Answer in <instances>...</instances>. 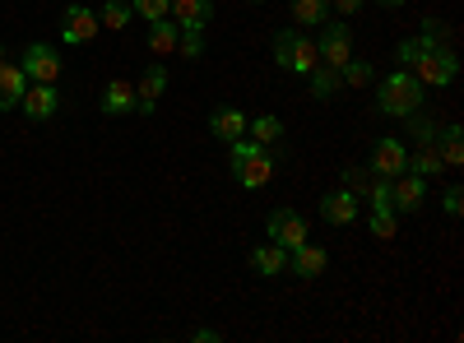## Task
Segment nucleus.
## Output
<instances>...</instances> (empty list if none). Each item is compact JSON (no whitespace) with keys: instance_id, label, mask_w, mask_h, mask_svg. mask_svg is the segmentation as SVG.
Instances as JSON below:
<instances>
[{"instance_id":"f257e3e1","label":"nucleus","mask_w":464,"mask_h":343,"mask_svg":"<svg viewBox=\"0 0 464 343\" xmlns=\"http://www.w3.org/2000/svg\"><path fill=\"white\" fill-rule=\"evenodd\" d=\"M422 102H428V89L418 84L413 70H400L395 65L385 80H376V111H381V117L404 121L409 111H422Z\"/></svg>"},{"instance_id":"f03ea898","label":"nucleus","mask_w":464,"mask_h":343,"mask_svg":"<svg viewBox=\"0 0 464 343\" xmlns=\"http://www.w3.org/2000/svg\"><path fill=\"white\" fill-rule=\"evenodd\" d=\"M227 172L242 190H260V186H269V176H275V148L256 144L251 135L232 139L227 144Z\"/></svg>"},{"instance_id":"7ed1b4c3","label":"nucleus","mask_w":464,"mask_h":343,"mask_svg":"<svg viewBox=\"0 0 464 343\" xmlns=\"http://www.w3.org/2000/svg\"><path fill=\"white\" fill-rule=\"evenodd\" d=\"M275 65L288 70V74H312V70L321 65L316 43H312V37H306L297 24H293V28H279V33H275Z\"/></svg>"},{"instance_id":"20e7f679","label":"nucleus","mask_w":464,"mask_h":343,"mask_svg":"<svg viewBox=\"0 0 464 343\" xmlns=\"http://www.w3.org/2000/svg\"><path fill=\"white\" fill-rule=\"evenodd\" d=\"M413 74H418V84H422V89H450V84L459 80V56H455L446 43L422 47V56H418Z\"/></svg>"},{"instance_id":"39448f33","label":"nucleus","mask_w":464,"mask_h":343,"mask_svg":"<svg viewBox=\"0 0 464 343\" xmlns=\"http://www.w3.org/2000/svg\"><path fill=\"white\" fill-rule=\"evenodd\" d=\"M265 237L275 246H284V251H297L302 242H312V227H306V218L297 209L279 205V209H269V218H265Z\"/></svg>"},{"instance_id":"423d86ee","label":"nucleus","mask_w":464,"mask_h":343,"mask_svg":"<svg viewBox=\"0 0 464 343\" xmlns=\"http://www.w3.org/2000/svg\"><path fill=\"white\" fill-rule=\"evenodd\" d=\"M19 65H24V74H28V84H56L61 70H65V61H61V52H56L52 43H33V47L19 56Z\"/></svg>"},{"instance_id":"0eeeda50","label":"nucleus","mask_w":464,"mask_h":343,"mask_svg":"<svg viewBox=\"0 0 464 343\" xmlns=\"http://www.w3.org/2000/svg\"><path fill=\"white\" fill-rule=\"evenodd\" d=\"M316 56L321 65H343V61H353V33H348L343 19H325L321 24V43H316Z\"/></svg>"},{"instance_id":"6e6552de","label":"nucleus","mask_w":464,"mask_h":343,"mask_svg":"<svg viewBox=\"0 0 464 343\" xmlns=\"http://www.w3.org/2000/svg\"><path fill=\"white\" fill-rule=\"evenodd\" d=\"M376 176H400L404 167H409V144L404 139H395V135H381L376 144H372V163H367Z\"/></svg>"},{"instance_id":"1a4fd4ad","label":"nucleus","mask_w":464,"mask_h":343,"mask_svg":"<svg viewBox=\"0 0 464 343\" xmlns=\"http://www.w3.org/2000/svg\"><path fill=\"white\" fill-rule=\"evenodd\" d=\"M98 10H89V5H70L65 14H61V43L65 47H84V43H93L98 37Z\"/></svg>"},{"instance_id":"9d476101","label":"nucleus","mask_w":464,"mask_h":343,"mask_svg":"<svg viewBox=\"0 0 464 343\" xmlns=\"http://www.w3.org/2000/svg\"><path fill=\"white\" fill-rule=\"evenodd\" d=\"M358 214H362V200H358L348 186H339V190H325V195H321V218H325V223H334V227L358 223Z\"/></svg>"},{"instance_id":"9b49d317","label":"nucleus","mask_w":464,"mask_h":343,"mask_svg":"<svg viewBox=\"0 0 464 343\" xmlns=\"http://www.w3.org/2000/svg\"><path fill=\"white\" fill-rule=\"evenodd\" d=\"M19 107H24L28 121H52L56 111H61V89L56 84H28L24 98H19Z\"/></svg>"},{"instance_id":"f8f14e48","label":"nucleus","mask_w":464,"mask_h":343,"mask_svg":"<svg viewBox=\"0 0 464 343\" xmlns=\"http://www.w3.org/2000/svg\"><path fill=\"white\" fill-rule=\"evenodd\" d=\"M168 19L181 28V33H205L214 24V0H172Z\"/></svg>"},{"instance_id":"ddd939ff","label":"nucleus","mask_w":464,"mask_h":343,"mask_svg":"<svg viewBox=\"0 0 464 343\" xmlns=\"http://www.w3.org/2000/svg\"><path fill=\"white\" fill-rule=\"evenodd\" d=\"M391 186H395V214H418L422 200H428V176L418 172H400Z\"/></svg>"},{"instance_id":"4468645a","label":"nucleus","mask_w":464,"mask_h":343,"mask_svg":"<svg viewBox=\"0 0 464 343\" xmlns=\"http://www.w3.org/2000/svg\"><path fill=\"white\" fill-rule=\"evenodd\" d=\"M325 264H330V255L316 242H302L297 251H288V274H297V279H321Z\"/></svg>"},{"instance_id":"2eb2a0df","label":"nucleus","mask_w":464,"mask_h":343,"mask_svg":"<svg viewBox=\"0 0 464 343\" xmlns=\"http://www.w3.org/2000/svg\"><path fill=\"white\" fill-rule=\"evenodd\" d=\"M209 135H214L218 144L242 139V135H246V111H242V107H214V111H209Z\"/></svg>"},{"instance_id":"dca6fc26","label":"nucleus","mask_w":464,"mask_h":343,"mask_svg":"<svg viewBox=\"0 0 464 343\" xmlns=\"http://www.w3.org/2000/svg\"><path fill=\"white\" fill-rule=\"evenodd\" d=\"M168 93V70L163 65H149L144 74H140V84H135V98H140V107L135 111H144V117H153V107H159V98Z\"/></svg>"},{"instance_id":"f3484780","label":"nucleus","mask_w":464,"mask_h":343,"mask_svg":"<svg viewBox=\"0 0 464 343\" xmlns=\"http://www.w3.org/2000/svg\"><path fill=\"white\" fill-rule=\"evenodd\" d=\"M24 89H28L24 65L5 56V61H0V111H14V107H19V98H24Z\"/></svg>"},{"instance_id":"a211bd4d","label":"nucleus","mask_w":464,"mask_h":343,"mask_svg":"<svg viewBox=\"0 0 464 343\" xmlns=\"http://www.w3.org/2000/svg\"><path fill=\"white\" fill-rule=\"evenodd\" d=\"M251 270H256L260 279H279V274H288V251L275 246V242L251 246Z\"/></svg>"},{"instance_id":"6ab92c4d","label":"nucleus","mask_w":464,"mask_h":343,"mask_svg":"<svg viewBox=\"0 0 464 343\" xmlns=\"http://www.w3.org/2000/svg\"><path fill=\"white\" fill-rule=\"evenodd\" d=\"M135 107H140L135 84H126V80H111V84L102 89V117H130Z\"/></svg>"},{"instance_id":"aec40b11","label":"nucleus","mask_w":464,"mask_h":343,"mask_svg":"<svg viewBox=\"0 0 464 343\" xmlns=\"http://www.w3.org/2000/svg\"><path fill=\"white\" fill-rule=\"evenodd\" d=\"M246 135L256 144H265V148H279L288 130H284V121L275 117V111H265V117H246Z\"/></svg>"},{"instance_id":"412c9836","label":"nucleus","mask_w":464,"mask_h":343,"mask_svg":"<svg viewBox=\"0 0 464 343\" xmlns=\"http://www.w3.org/2000/svg\"><path fill=\"white\" fill-rule=\"evenodd\" d=\"M177 37H181V28L172 19H153L149 24V52L153 56H172L177 52Z\"/></svg>"},{"instance_id":"4be33fe9","label":"nucleus","mask_w":464,"mask_h":343,"mask_svg":"<svg viewBox=\"0 0 464 343\" xmlns=\"http://www.w3.org/2000/svg\"><path fill=\"white\" fill-rule=\"evenodd\" d=\"M330 19V0H293V24L297 28H321Z\"/></svg>"},{"instance_id":"5701e85b","label":"nucleus","mask_w":464,"mask_h":343,"mask_svg":"<svg viewBox=\"0 0 464 343\" xmlns=\"http://www.w3.org/2000/svg\"><path fill=\"white\" fill-rule=\"evenodd\" d=\"M437 154L446 167H464V144H459V126H441L437 130Z\"/></svg>"},{"instance_id":"b1692460","label":"nucleus","mask_w":464,"mask_h":343,"mask_svg":"<svg viewBox=\"0 0 464 343\" xmlns=\"http://www.w3.org/2000/svg\"><path fill=\"white\" fill-rule=\"evenodd\" d=\"M306 80H312V98H316V102H325V98H334V93L343 89V80H339L334 65H316Z\"/></svg>"},{"instance_id":"393cba45","label":"nucleus","mask_w":464,"mask_h":343,"mask_svg":"<svg viewBox=\"0 0 464 343\" xmlns=\"http://www.w3.org/2000/svg\"><path fill=\"white\" fill-rule=\"evenodd\" d=\"M446 163H441V154H437V144H418V154H409V167L404 172H418V176H437Z\"/></svg>"},{"instance_id":"a878e982","label":"nucleus","mask_w":464,"mask_h":343,"mask_svg":"<svg viewBox=\"0 0 464 343\" xmlns=\"http://www.w3.org/2000/svg\"><path fill=\"white\" fill-rule=\"evenodd\" d=\"M130 0H102V10H98V24L102 28H111V33H121V28H130Z\"/></svg>"},{"instance_id":"bb28decb","label":"nucleus","mask_w":464,"mask_h":343,"mask_svg":"<svg viewBox=\"0 0 464 343\" xmlns=\"http://www.w3.org/2000/svg\"><path fill=\"white\" fill-rule=\"evenodd\" d=\"M339 80L348 84V89H367V84H376V70H372V61H343L339 65Z\"/></svg>"},{"instance_id":"cd10ccee","label":"nucleus","mask_w":464,"mask_h":343,"mask_svg":"<svg viewBox=\"0 0 464 343\" xmlns=\"http://www.w3.org/2000/svg\"><path fill=\"white\" fill-rule=\"evenodd\" d=\"M437 121L432 117H422V111H409V117H404V135L413 139V144H437Z\"/></svg>"},{"instance_id":"c85d7f7f","label":"nucleus","mask_w":464,"mask_h":343,"mask_svg":"<svg viewBox=\"0 0 464 343\" xmlns=\"http://www.w3.org/2000/svg\"><path fill=\"white\" fill-rule=\"evenodd\" d=\"M372 209H391L395 214V186H391V176H372V186H367V195H362Z\"/></svg>"},{"instance_id":"c756f323","label":"nucleus","mask_w":464,"mask_h":343,"mask_svg":"<svg viewBox=\"0 0 464 343\" xmlns=\"http://www.w3.org/2000/svg\"><path fill=\"white\" fill-rule=\"evenodd\" d=\"M367 227H372V237H376V242H391V237L400 233V214H391V209H372V223H367Z\"/></svg>"},{"instance_id":"7c9ffc66","label":"nucleus","mask_w":464,"mask_h":343,"mask_svg":"<svg viewBox=\"0 0 464 343\" xmlns=\"http://www.w3.org/2000/svg\"><path fill=\"white\" fill-rule=\"evenodd\" d=\"M422 47H432V43H422V37H404V43L395 47V65H400V70H413L418 56H422Z\"/></svg>"},{"instance_id":"2f4dec72","label":"nucleus","mask_w":464,"mask_h":343,"mask_svg":"<svg viewBox=\"0 0 464 343\" xmlns=\"http://www.w3.org/2000/svg\"><path fill=\"white\" fill-rule=\"evenodd\" d=\"M168 10H172V0H130V14H140L144 24L168 19Z\"/></svg>"},{"instance_id":"473e14b6","label":"nucleus","mask_w":464,"mask_h":343,"mask_svg":"<svg viewBox=\"0 0 464 343\" xmlns=\"http://www.w3.org/2000/svg\"><path fill=\"white\" fill-rule=\"evenodd\" d=\"M372 176H376L372 167H343V186H348V190H353V195H358V200L367 195V186H372Z\"/></svg>"},{"instance_id":"72a5a7b5","label":"nucleus","mask_w":464,"mask_h":343,"mask_svg":"<svg viewBox=\"0 0 464 343\" xmlns=\"http://www.w3.org/2000/svg\"><path fill=\"white\" fill-rule=\"evenodd\" d=\"M177 52L186 61H205V33H181L177 37Z\"/></svg>"},{"instance_id":"f704fd0d","label":"nucleus","mask_w":464,"mask_h":343,"mask_svg":"<svg viewBox=\"0 0 464 343\" xmlns=\"http://www.w3.org/2000/svg\"><path fill=\"white\" fill-rule=\"evenodd\" d=\"M441 209H446V218H459L464 214V190L459 186H446L441 190Z\"/></svg>"},{"instance_id":"c9c22d12","label":"nucleus","mask_w":464,"mask_h":343,"mask_svg":"<svg viewBox=\"0 0 464 343\" xmlns=\"http://www.w3.org/2000/svg\"><path fill=\"white\" fill-rule=\"evenodd\" d=\"M418 37H422V43H432V47H437V43H446V24L428 14V19H422V33H418Z\"/></svg>"},{"instance_id":"e433bc0d","label":"nucleus","mask_w":464,"mask_h":343,"mask_svg":"<svg viewBox=\"0 0 464 343\" xmlns=\"http://www.w3.org/2000/svg\"><path fill=\"white\" fill-rule=\"evenodd\" d=\"M362 0H330V14H358Z\"/></svg>"},{"instance_id":"4c0bfd02","label":"nucleus","mask_w":464,"mask_h":343,"mask_svg":"<svg viewBox=\"0 0 464 343\" xmlns=\"http://www.w3.org/2000/svg\"><path fill=\"white\" fill-rule=\"evenodd\" d=\"M190 338H196V343H218V329L214 325H200V329H190Z\"/></svg>"},{"instance_id":"58836bf2","label":"nucleus","mask_w":464,"mask_h":343,"mask_svg":"<svg viewBox=\"0 0 464 343\" xmlns=\"http://www.w3.org/2000/svg\"><path fill=\"white\" fill-rule=\"evenodd\" d=\"M381 10H404V0H376Z\"/></svg>"},{"instance_id":"ea45409f","label":"nucleus","mask_w":464,"mask_h":343,"mask_svg":"<svg viewBox=\"0 0 464 343\" xmlns=\"http://www.w3.org/2000/svg\"><path fill=\"white\" fill-rule=\"evenodd\" d=\"M246 5H265V0H246Z\"/></svg>"},{"instance_id":"a19ab883","label":"nucleus","mask_w":464,"mask_h":343,"mask_svg":"<svg viewBox=\"0 0 464 343\" xmlns=\"http://www.w3.org/2000/svg\"><path fill=\"white\" fill-rule=\"evenodd\" d=\"M0 61H5V47H0Z\"/></svg>"}]
</instances>
